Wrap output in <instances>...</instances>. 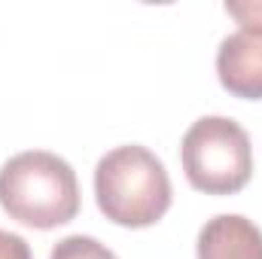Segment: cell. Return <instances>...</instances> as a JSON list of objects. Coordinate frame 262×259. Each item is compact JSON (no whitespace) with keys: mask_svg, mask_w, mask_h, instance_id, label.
I'll return each instance as SVG.
<instances>
[{"mask_svg":"<svg viewBox=\"0 0 262 259\" xmlns=\"http://www.w3.org/2000/svg\"><path fill=\"white\" fill-rule=\"evenodd\" d=\"M198 259H262L259 226L241 213H220L198 235Z\"/></svg>","mask_w":262,"mask_h":259,"instance_id":"cell-5","label":"cell"},{"mask_svg":"<svg viewBox=\"0 0 262 259\" xmlns=\"http://www.w3.org/2000/svg\"><path fill=\"white\" fill-rule=\"evenodd\" d=\"M183 171L204 195H235L253 177L250 137L229 116H201L183 134Z\"/></svg>","mask_w":262,"mask_h":259,"instance_id":"cell-3","label":"cell"},{"mask_svg":"<svg viewBox=\"0 0 262 259\" xmlns=\"http://www.w3.org/2000/svg\"><path fill=\"white\" fill-rule=\"evenodd\" d=\"M95 198L110 223L125 229H146L168 213L171 180L156 153L140 143H128L110 149L98 162Z\"/></svg>","mask_w":262,"mask_h":259,"instance_id":"cell-2","label":"cell"},{"mask_svg":"<svg viewBox=\"0 0 262 259\" xmlns=\"http://www.w3.org/2000/svg\"><path fill=\"white\" fill-rule=\"evenodd\" d=\"M216 76L223 89L244 101H262V34L235 31L220 43Z\"/></svg>","mask_w":262,"mask_h":259,"instance_id":"cell-4","label":"cell"},{"mask_svg":"<svg viewBox=\"0 0 262 259\" xmlns=\"http://www.w3.org/2000/svg\"><path fill=\"white\" fill-rule=\"evenodd\" d=\"M0 259H34V256H31V247L21 235L0 229Z\"/></svg>","mask_w":262,"mask_h":259,"instance_id":"cell-8","label":"cell"},{"mask_svg":"<svg viewBox=\"0 0 262 259\" xmlns=\"http://www.w3.org/2000/svg\"><path fill=\"white\" fill-rule=\"evenodd\" d=\"M49 259H116V253H113L107 244H101L98 238H89V235H67V238H61V241L52 247Z\"/></svg>","mask_w":262,"mask_h":259,"instance_id":"cell-6","label":"cell"},{"mask_svg":"<svg viewBox=\"0 0 262 259\" xmlns=\"http://www.w3.org/2000/svg\"><path fill=\"white\" fill-rule=\"evenodd\" d=\"M0 207L31 229H55L79 213V183L61 156L28 149L0 168Z\"/></svg>","mask_w":262,"mask_h":259,"instance_id":"cell-1","label":"cell"},{"mask_svg":"<svg viewBox=\"0 0 262 259\" xmlns=\"http://www.w3.org/2000/svg\"><path fill=\"white\" fill-rule=\"evenodd\" d=\"M226 12L238 18L241 31H259L262 34V0H247V3H226Z\"/></svg>","mask_w":262,"mask_h":259,"instance_id":"cell-7","label":"cell"}]
</instances>
